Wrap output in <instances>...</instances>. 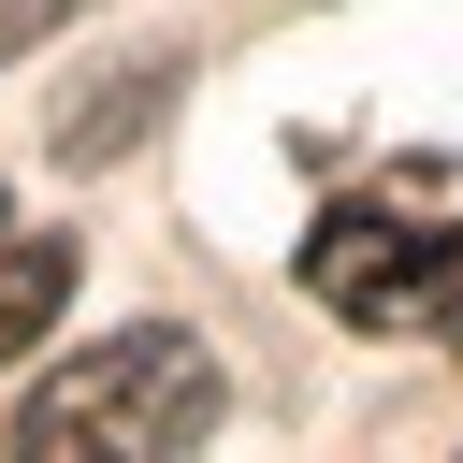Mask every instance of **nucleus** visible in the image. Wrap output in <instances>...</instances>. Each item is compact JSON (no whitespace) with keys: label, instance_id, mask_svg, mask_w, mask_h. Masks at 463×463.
Wrapping results in <instances>:
<instances>
[{"label":"nucleus","instance_id":"7ed1b4c3","mask_svg":"<svg viewBox=\"0 0 463 463\" xmlns=\"http://www.w3.org/2000/svg\"><path fill=\"white\" fill-rule=\"evenodd\" d=\"M174 87H188V58L174 43H145V58H116L87 101H58V174H101V159H130L159 116H174Z\"/></svg>","mask_w":463,"mask_h":463},{"label":"nucleus","instance_id":"f03ea898","mask_svg":"<svg viewBox=\"0 0 463 463\" xmlns=\"http://www.w3.org/2000/svg\"><path fill=\"white\" fill-rule=\"evenodd\" d=\"M304 289L333 318H362V333H434L463 362V232H420L391 203H333L304 232Z\"/></svg>","mask_w":463,"mask_h":463},{"label":"nucleus","instance_id":"20e7f679","mask_svg":"<svg viewBox=\"0 0 463 463\" xmlns=\"http://www.w3.org/2000/svg\"><path fill=\"white\" fill-rule=\"evenodd\" d=\"M72 275H87V246H72V232H14V246H0V376L43 347V318L72 304Z\"/></svg>","mask_w":463,"mask_h":463},{"label":"nucleus","instance_id":"f257e3e1","mask_svg":"<svg viewBox=\"0 0 463 463\" xmlns=\"http://www.w3.org/2000/svg\"><path fill=\"white\" fill-rule=\"evenodd\" d=\"M217 405H232L217 362L174 318H145V333H101L87 362H58L14 405V449H43V463H159V449H203Z\"/></svg>","mask_w":463,"mask_h":463},{"label":"nucleus","instance_id":"39448f33","mask_svg":"<svg viewBox=\"0 0 463 463\" xmlns=\"http://www.w3.org/2000/svg\"><path fill=\"white\" fill-rule=\"evenodd\" d=\"M43 14H72V0H0V58H14V43L43 29Z\"/></svg>","mask_w":463,"mask_h":463}]
</instances>
